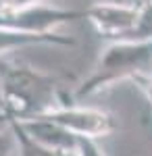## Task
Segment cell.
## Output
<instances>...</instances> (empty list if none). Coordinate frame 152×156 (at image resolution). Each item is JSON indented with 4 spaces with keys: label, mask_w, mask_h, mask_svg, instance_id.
I'll return each instance as SVG.
<instances>
[{
    "label": "cell",
    "mask_w": 152,
    "mask_h": 156,
    "mask_svg": "<svg viewBox=\"0 0 152 156\" xmlns=\"http://www.w3.org/2000/svg\"><path fill=\"white\" fill-rule=\"evenodd\" d=\"M29 4H44V0H0V6H6V9H19Z\"/></svg>",
    "instance_id": "9c48e42d"
},
{
    "label": "cell",
    "mask_w": 152,
    "mask_h": 156,
    "mask_svg": "<svg viewBox=\"0 0 152 156\" xmlns=\"http://www.w3.org/2000/svg\"><path fill=\"white\" fill-rule=\"evenodd\" d=\"M35 44H56V46H73L75 40L60 34H48V36H34V34H21V31H11L0 27V56L13 52V50L25 48V46H35Z\"/></svg>",
    "instance_id": "8992f818"
},
{
    "label": "cell",
    "mask_w": 152,
    "mask_h": 156,
    "mask_svg": "<svg viewBox=\"0 0 152 156\" xmlns=\"http://www.w3.org/2000/svg\"><path fill=\"white\" fill-rule=\"evenodd\" d=\"M123 79H152V37L110 42L100 52L90 75L77 85L75 96L88 98Z\"/></svg>",
    "instance_id": "7a4b0ae2"
},
{
    "label": "cell",
    "mask_w": 152,
    "mask_h": 156,
    "mask_svg": "<svg viewBox=\"0 0 152 156\" xmlns=\"http://www.w3.org/2000/svg\"><path fill=\"white\" fill-rule=\"evenodd\" d=\"M85 19V11H69L50 4H29L19 9H6L0 6V27L21 31V34H34V36H48L56 34L60 25L71 23L75 19Z\"/></svg>",
    "instance_id": "3957f363"
},
{
    "label": "cell",
    "mask_w": 152,
    "mask_h": 156,
    "mask_svg": "<svg viewBox=\"0 0 152 156\" xmlns=\"http://www.w3.org/2000/svg\"><path fill=\"white\" fill-rule=\"evenodd\" d=\"M21 140L15 131L13 123H4L0 125V156H17L21 150Z\"/></svg>",
    "instance_id": "52a82bcc"
},
{
    "label": "cell",
    "mask_w": 152,
    "mask_h": 156,
    "mask_svg": "<svg viewBox=\"0 0 152 156\" xmlns=\"http://www.w3.org/2000/svg\"><path fill=\"white\" fill-rule=\"evenodd\" d=\"M85 19L102 37H108L113 42L133 40L140 21V4L100 0L85 9Z\"/></svg>",
    "instance_id": "5b68a950"
},
{
    "label": "cell",
    "mask_w": 152,
    "mask_h": 156,
    "mask_svg": "<svg viewBox=\"0 0 152 156\" xmlns=\"http://www.w3.org/2000/svg\"><path fill=\"white\" fill-rule=\"evenodd\" d=\"M38 119H46L63 127L65 131L73 133L75 137H88V140L106 137L117 129V123L113 119V115H108L100 108L67 104V102L54 106L52 110H48L46 115H42Z\"/></svg>",
    "instance_id": "277c9868"
},
{
    "label": "cell",
    "mask_w": 152,
    "mask_h": 156,
    "mask_svg": "<svg viewBox=\"0 0 152 156\" xmlns=\"http://www.w3.org/2000/svg\"><path fill=\"white\" fill-rule=\"evenodd\" d=\"M59 104L54 77L25 62L0 58V115L9 123L38 119Z\"/></svg>",
    "instance_id": "6da1fadb"
},
{
    "label": "cell",
    "mask_w": 152,
    "mask_h": 156,
    "mask_svg": "<svg viewBox=\"0 0 152 156\" xmlns=\"http://www.w3.org/2000/svg\"><path fill=\"white\" fill-rule=\"evenodd\" d=\"M77 156H106L100 146L96 144V140H88V137H79V152Z\"/></svg>",
    "instance_id": "ba28073f"
},
{
    "label": "cell",
    "mask_w": 152,
    "mask_h": 156,
    "mask_svg": "<svg viewBox=\"0 0 152 156\" xmlns=\"http://www.w3.org/2000/svg\"><path fill=\"white\" fill-rule=\"evenodd\" d=\"M136 85L140 87L142 94L148 98V102H150V106H152V79H138Z\"/></svg>",
    "instance_id": "30bf717a"
}]
</instances>
